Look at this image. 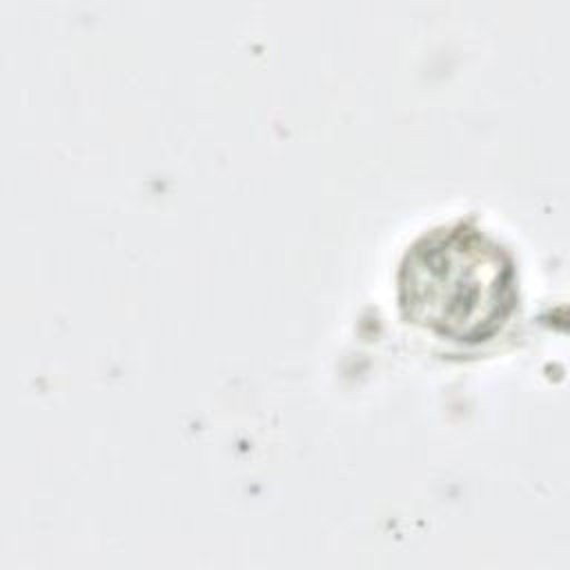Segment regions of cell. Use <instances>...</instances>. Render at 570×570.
<instances>
[{
    "instance_id": "1",
    "label": "cell",
    "mask_w": 570,
    "mask_h": 570,
    "mask_svg": "<svg viewBox=\"0 0 570 570\" xmlns=\"http://www.w3.org/2000/svg\"><path fill=\"white\" fill-rule=\"evenodd\" d=\"M403 314L454 341L497 332L514 305V265L508 252L472 225L421 236L399 269Z\"/></svg>"
}]
</instances>
